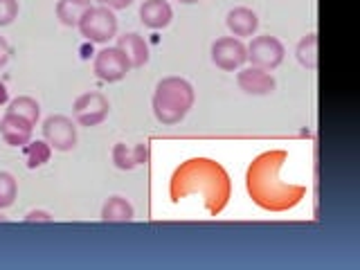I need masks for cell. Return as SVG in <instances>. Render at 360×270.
<instances>
[{
	"mask_svg": "<svg viewBox=\"0 0 360 270\" xmlns=\"http://www.w3.org/2000/svg\"><path fill=\"white\" fill-rule=\"evenodd\" d=\"M288 160L284 149L259 153L245 172V189L255 205L266 212H288L307 196V187L281 180V169Z\"/></svg>",
	"mask_w": 360,
	"mask_h": 270,
	"instance_id": "cell-1",
	"label": "cell"
},
{
	"mask_svg": "<svg viewBox=\"0 0 360 270\" xmlns=\"http://www.w3.org/2000/svg\"><path fill=\"white\" fill-rule=\"evenodd\" d=\"M194 194L202 196L210 217H219L228 207V200L232 196V180L221 162L198 155L176 169L172 183H169V196H172V200L178 202Z\"/></svg>",
	"mask_w": 360,
	"mask_h": 270,
	"instance_id": "cell-2",
	"label": "cell"
},
{
	"mask_svg": "<svg viewBox=\"0 0 360 270\" xmlns=\"http://www.w3.org/2000/svg\"><path fill=\"white\" fill-rule=\"evenodd\" d=\"M194 86L183 77H165L158 82L153 93V115L160 124L174 127L183 122L194 106Z\"/></svg>",
	"mask_w": 360,
	"mask_h": 270,
	"instance_id": "cell-3",
	"label": "cell"
},
{
	"mask_svg": "<svg viewBox=\"0 0 360 270\" xmlns=\"http://www.w3.org/2000/svg\"><path fill=\"white\" fill-rule=\"evenodd\" d=\"M79 32L90 43H108L110 39L117 37V18L112 14V9L97 5L90 7L79 20Z\"/></svg>",
	"mask_w": 360,
	"mask_h": 270,
	"instance_id": "cell-4",
	"label": "cell"
},
{
	"mask_svg": "<svg viewBox=\"0 0 360 270\" xmlns=\"http://www.w3.org/2000/svg\"><path fill=\"white\" fill-rule=\"evenodd\" d=\"M248 48V61H250L255 68H262L266 72H273L275 68L281 65L284 61V43H281L277 37H270V34H264V37H255L250 41Z\"/></svg>",
	"mask_w": 360,
	"mask_h": 270,
	"instance_id": "cell-5",
	"label": "cell"
},
{
	"mask_svg": "<svg viewBox=\"0 0 360 270\" xmlns=\"http://www.w3.org/2000/svg\"><path fill=\"white\" fill-rule=\"evenodd\" d=\"M110 112V101L104 93H84L75 99L72 104V117L79 127H99L101 122L108 117Z\"/></svg>",
	"mask_w": 360,
	"mask_h": 270,
	"instance_id": "cell-6",
	"label": "cell"
},
{
	"mask_svg": "<svg viewBox=\"0 0 360 270\" xmlns=\"http://www.w3.org/2000/svg\"><path fill=\"white\" fill-rule=\"evenodd\" d=\"M93 70H95V77L101 79V82L115 84L127 77V72L131 70V61H129V56L115 45V48H104L97 52Z\"/></svg>",
	"mask_w": 360,
	"mask_h": 270,
	"instance_id": "cell-7",
	"label": "cell"
},
{
	"mask_svg": "<svg viewBox=\"0 0 360 270\" xmlns=\"http://www.w3.org/2000/svg\"><path fill=\"white\" fill-rule=\"evenodd\" d=\"M43 140L48 142L54 151H72L77 146V127L70 117L65 115H50L43 120Z\"/></svg>",
	"mask_w": 360,
	"mask_h": 270,
	"instance_id": "cell-8",
	"label": "cell"
},
{
	"mask_svg": "<svg viewBox=\"0 0 360 270\" xmlns=\"http://www.w3.org/2000/svg\"><path fill=\"white\" fill-rule=\"evenodd\" d=\"M212 61L225 72H234L248 61V48L241 39L223 37L212 43Z\"/></svg>",
	"mask_w": 360,
	"mask_h": 270,
	"instance_id": "cell-9",
	"label": "cell"
},
{
	"mask_svg": "<svg viewBox=\"0 0 360 270\" xmlns=\"http://www.w3.org/2000/svg\"><path fill=\"white\" fill-rule=\"evenodd\" d=\"M236 84H239V88L243 90V93L257 95V97L270 95L277 88L275 77L266 70H262V68H255V65L243 68V70L236 72Z\"/></svg>",
	"mask_w": 360,
	"mask_h": 270,
	"instance_id": "cell-10",
	"label": "cell"
},
{
	"mask_svg": "<svg viewBox=\"0 0 360 270\" xmlns=\"http://www.w3.org/2000/svg\"><path fill=\"white\" fill-rule=\"evenodd\" d=\"M34 124L14 112H5L0 120V138H3L9 146H25L32 140Z\"/></svg>",
	"mask_w": 360,
	"mask_h": 270,
	"instance_id": "cell-11",
	"label": "cell"
},
{
	"mask_svg": "<svg viewBox=\"0 0 360 270\" xmlns=\"http://www.w3.org/2000/svg\"><path fill=\"white\" fill-rule=\"evenodd\" d=\"M174 18V9L167 0H144L140 7V20L149 30H165Z\"/></svg>",
	"mask_w": 360,
	"mask_h": 270,
	"instance_id": "cell-12",
	"label": "cell"
},
{
	"mask_svg": "<svg viewBox=\"0 0 360 270\" xmlns=\"http://www.w3.org/2000/svg\"><path fill=\"white\" fill-rule=\"evenodd\" d=\"M225 22H228V30L234 34L236 39L252 37V34L257 32V27H259L257 14H255L252 9H248V7H234V9H230Z\"/></svg>",
	"mask_w": 360,
	"mask_h": 270,
	"instance_id": "cell-13",
	"label": "cell"
},
{
	"mask_svg": "<svg viewBox=\"0 0 360 270\" xmlns=\"http://www.w3.org/2000/svg\"><path fill=\"white\" fill-rule=\"evenodd\" d=\"M117 48L129 56L131 68H142L149 61V45H146V41L138 32H129L117 37Z\"/></svg>",
	"mask_w": 360,
	"mask_h": 270,
	"instance_id": "cell-14",
	"label": "cell"
},
{
	"mask_svg": "<svg viewBox=\"0 0 360 270\" xmlns=\"http://www.w3.org/2000/svg\"><path fill=\"white\" fill-rule=\"evenodd\" d=\"M90 7H93V0H59L56 3V18L65 27H77Z\"/></svg>",
	"mask_w": 360,
	"mask_h": 270,
	"instance_id": "cell-15",
	"label": "cell"
},
{
	"mask_svg": "<svg viewBox=\"0 0 360 270\" xmlns=\"http://www.w3.org/2000/svg\"><path fill=\"white\" fill-rule=\"evenodd\" d=\"M135 217L133 205L122 196H110L101 207V221L106 223H129Z\"/></svg>",
	"mask_w": 360,
	"mask_h": 270,
	"instance_id": "cell-16",
	"label": "cell"
},
{
	"mask_svg": "<svg viewBox=\"0 0 360 270\" xmlns=\"http://www.w3.org/2000/svg\"><path fill=\"white\" fill-rule=\"evenodd\" d=\"M295 56L302 68H307V70H318V34L311 32L307 34L295 48Z\"/></svg>",
	"mask_w": 360,
	"mask_h": 270,
	"instance_id": "cell-17",
	"label": "cell"
},
{
	"mask_svg": "<svg viewBox=\"0 0 360 270\" xmlns=\"http://www.w3.org/2000/svg\"><path fill=\"white\" fill-rule=\"evenodd\" d=\"M52 158V146L45 140H37V142H27L25 144V165L27 169H39L43 165H48Z\"/></svg>",
	"mask_w": 360,
	"mask_h": 270,
	"instance_id": "cell-18",
	"label": "cell"
},
{
	"mask_svg": "<svg viewBox=\"0 0 360 270\" xmlns=\"http://www.w3.org/2000/svg\"><path fill=\"white\" fill-rule=\"evenodd\" d=\"M7 112H14V115H20V117L30 120L32 124H37L39 115H41V106H39V101L34 97L22 95V97H16V99L9 101Z\"/></svg>",
	"mask_w": 360,
	"mask_h": 270,
	"instance_id": "cell-19",
	"label": "cell"
},
{
	"mask_svg": "<svg viewBox=\"0 0 360 270\" xmlns=\"http://www.w3.org/2000/svg\"><path fill=\"white\" fill-rule=\"evenodd\" d=\"M18 196V183L9 172H0V210L11 207Z\"/></svg>",
	"mask_w": 360,
	"mask_h": 270,
	"instance_id": "cell-20",
	"label": "cell"
},
{
	"mask_svg": "<svg viewBox=\"0 0 360 270\" xmlns=\"http://www.w3.org/2000/svg\"><path fill=\"white\" fill-rule=\"evenodd\" d=\"M112 165L122 172H131L138 165H135V158H133V146H127L124 142H117L112 146Z\"/></svg>",
	"mask_w": 360,
	"mask_h": 270,
	"instance_id": "cell-21",
	"label": "cell"
},
{
	"mask_svg": "<svg viewBox=\"0 0 360 270\" xmlns=\"http://www.w3.org/2000/svg\"><path fill=\"white\" fill-rule=\"evenodd\" d=\"M18 18V0H0V27L11 25Z\"/></svg>",
	"mask_w": 360,
	"mask_h": 270,
	"instance_id": "cell-22",
	"label": "cell"
},
{
	"mask_svg": "<svg viewBox=\"0 0 360 270\" xmlns=\"http://www.w3.org/2000/svg\"><path fill=\"white\" fill-rule=\"evenodd\" d=\"M133 158H135V165H146V162H149V146L135 144L133 146Z\"/></svg>",
	"mask_w": 360,
	"mask_h": 270,
	"instance_id": "cell-23",
	"label": "cell"
},
{
	"mask_svg": "<svg viewBox=\"0 0 360 270\" xmlns=\"http://www.w3.org/2000/svg\"><path fill=\"white\" fill-rule=\"evenodd\" d=\"M97 3L115 11V9H127V7H131L133 0H97Z\"/></svg>",
	"mask_w": 360,
	"mask_h": 270,
	"instance_id": "cell-24",
	"label": "cell"
},
{
	"mask_svg": "<svg viewBox=\"0 0 360 270\" xmlns=\"http://www.w3.org/2000/svg\"><path fill=\"white\" fill-rule=\"evenodd\" d=\"M9 56H11V48H9V43L5 41V37H0V68L7 65Z\"/></svg>",
	"mask_w": 360,
	"mask_h": 270,
	"instance_id": "cell-25",
	"label": "cell"
},
{
	"mask_svg": "<svg viewBox=\"0 0 360 270\" xmlns=\"http://www.w3.org/2000/svg\"><path fill=\"white\" fill-rule=\"evenodd\" d=\"M25 221L32 223V221H52V219H50L48 212H30L27 217H25Z\"/></svg>",
	"mask_w": 360,
	"mask_h": 270,
	"instance_id": "cell-26",
	"label": "cell"
},
{
	"mask_svg": "<svg viewBox=\"0 0 360 270\" xmlns=\"http://www.w3.org/2000/svg\"><path fill=\"white\" fill-rule=\"evenodd\" d=\"M7 101H9V93H7V86H5L3 82H0V106H3V104H7Z\"/></svg>",
	"mask_w": 360,
	"mask_h": 270,
	"instance_id": "cell-27",
	"label": "cell"
},
{
	"mask_svg": "<svg viewBox=\"0 0 360 270\" xmlns=\"http://www.w3.org/2000/svg\"><path fill=\"white\" fill-rule=\"evenodd\" d=\"M178 3H183V5H194V3H200V0H178Z\"/></svg>",
	"mask_w": 360,
	"mask_h": 270,
	"instance_id": "cell-28",
	"label": "cell"
}]
</instances>
